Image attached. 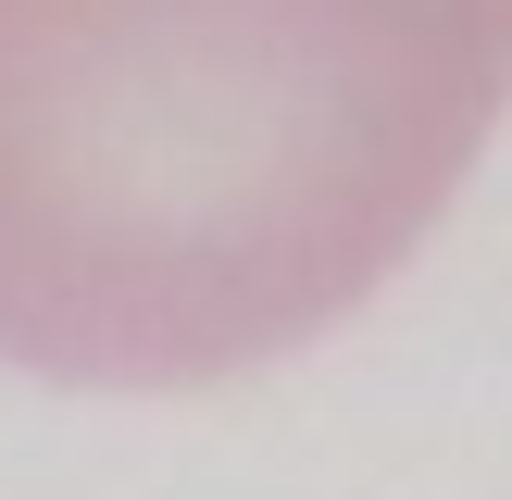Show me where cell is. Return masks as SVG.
<instances>
[{"label":"cell","mask_w":512,"mask_h":500,"mask_svg":"<svg viewBox=\"0 0 512 500\" xmlns=\"http://www.w3.org/2000/svg\"><path fill=\"white\" fill-rule=\"evenodd\" d=\"M500 113L512 0H0V363H275L413 263Z\"/></svg>","instance_id":"1"}]
</instances>
